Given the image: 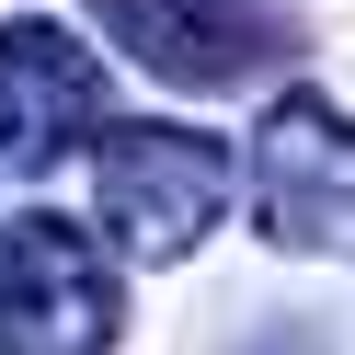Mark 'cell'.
<instances>
[{"mask_svg": "<svg viewBox=\"0 0 355 355\" xmlns=\"http://www.w3.org/2000/svg\"><path fill=\"white\" fill-rule=\"evenodd\" d=\"M252 230L275 252H355V115H332L309 80H286L252 115Z\"/></svg>", "mask_w": 355, "mask_h": 355, "instance_id": "obj_2", "label": "cell"}, {"mask_svg": "<svg viewBox=\"0 0 355 355\" xmlns=\"http://www.w3.org/2000/svg\"><path fill=\"white\" fill-rule=\"evenodd\" d=\"M92 24L126 69L172 80V92H241L286 58V24L241 0H92Z\"/></svg>", "mask_w": 355, "mask_h": 355, "instance_id": "obj_4", "label": "cell"}, {"mask_svg": "<svg viewBox=\"0 0 355 355\" xmlns=\"http://www.w3.org/2000/svg\"><path fill=\"white\" fill-rule=\"evenodd\" d=\"M241 207V149L172 115H103L92 138V218L126 263H184L218 218Z\"/></svg>", "mask_w": 355, "mask_h": 355, "instance_id": "obj_1", "label": "cell"}, {"mask_svg": "<svg viewBox=\"0 0 355 355\" xmlns=\"http://www.w3.org/2000/svg\"><path fill=\"white\" fill-rule=\"evenodd\" d=\"M126 286L69 218H12L0 230V355H115Z\"/></svg>", "mask_w": 355, "mask_h": 355, "instance_id": "obj_3", "label": "cell"}, {"mask_svg": "<svg viewBox=\"0 0 355 355\" xmlns=\"http://www.w3.org/2000/svg\"><path fill=\"white\" fill-rule=\"evenodd\" d=\"M92 138H103V58L46 12H12L0 24V161L46 172Z\"/></svg>", "mask_w": 355, "mask_h": 355, "instance_id": "obj_5", "label": "cell"}]
</instances>
